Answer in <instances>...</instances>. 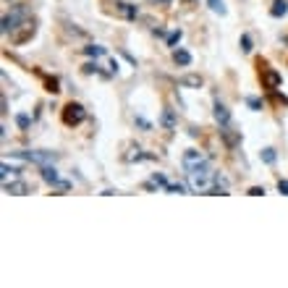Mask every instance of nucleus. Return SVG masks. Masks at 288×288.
Masks as SVG:
<instances>
[{
    "mask_svg": "<svg viewBox=\"0 0 288 288\" xmlns=\"http://www.w3.org/2000/svg\"><path fill=\"white\" fill-rule=\"evenodd\" d=\"M186 178H189V189L197 191V194H210V191L226 194V189H220L217 173H212L210 165H199V168H194V170H186Z\"/></svg>",
    "mask_w": 288,
    "mask_h": 288,
    "instance_id": "1",
    "label": "nucleus"
},
{
    "mask_svg": "<svg viewBox=\"0 0 288 288\" xmlns=\"http://www.w3.org/2000/svg\"><path fill=\"white\" fill-rule=\"evenodd\" d=\"M24 18H27V8H24V5H16L11 14L3 16V34H11L14 29H18L24 24Z\"/></svg>",
    "mask_w": 288,
    "mask_h": 288,
    "instance_id": "2",
    "label": "nucleus"
},
{
    "mask_svg": "<svg viewBox=\"0 0 288 288\" xmlns=\"http://www.w3.org/2000/svg\"><path fill=\"white\" fill-rule=\"evenodd\" d=\"M14 157L29 160V163H37V165H53L58 160L55 152H14Z\"/></svg>",
    "mask_w": 288,
    "mask_h": 288,
    "instance_id": "3",
    "label": "nucleus"
},
{
    "mask_svg": "<svg viewBox=\"0 0 288 288\" xmlns=\"http://www.w3.org/2000/svg\"><path fill=\"white\" fill-rule=\"evenodd\" d=\"M84 118H87V110L81 105H76V102L66 105V110H63V121H66V126H79Z\"/></svg>",
    "mask_w": 288,
    "mask_h": 288,
    "instance_id": "4",
    "label": "nucleus"
},
{
    "mask_svg": "<svg viewBox=\"0 0 288 288\" xmlns=\"http://www.w3.org/2000/svg\"><path fill=\"white\" fill-rule=\"evenodd\" d=\"M199 165H207V157L199 150H186L183 152V170H194Z\"/></svg>",
    "mask_w": 288,
    "mask_h": 288,
    "instance_id": "5",
    "label": "nucleus"
},
{
    "mask_svg": "<svg viewBox=\"0 0 288 288\" xmlns=\"http://www.w3.org/2000/svg\"><path fill=\"white\" fill-rule=\"evenodd\" d=\"M40 170H42V178L47 183H53V186L61 189V191H68V183L61 181V176H58V170L53 168V165H40Z\"/></svg>",
    "mask_w": 288,
    "mask_h": 288,
    "instance_id": "6",
    "label": "nucleus"
},
{
    "mask_svg": "<svg viewBox=\"0 0 288 288\" xmlns=\"http://www.w3.org/2000/svg\"><path fill=\"white\" fill-rule=\"evenodd\" d=\"M215 121L220 123V129H223V126H230V110L223 105L220 100H215Z\"/></svg>",
    "mask_w": 288,
    "mask_h": 288,
    "instance_id": "7",
    "label": "nucleus"
},
{
    "mask_svg": "<svg viewBox=\"0 0 288 288\" xmlns=\"http://www.w3.org/2000/svg\"><path fill=\"white\" fill-rule=\"evenodd\" d=\"M31 34H34V21H27L24 24V31H11V42L21 45V42H27Z\"/></svg>",
    "mask_w": 288,
    "mask_h": 288,
    "instance_id": "8",
    "label": "nucleus"
},
{
    "mask_svg": "<svg viewBox=\"0 0 288 288\" xmlns=\"http://www.w3.org/2000/svg\"><path fill=\"white\" fill-rule=\"evenodd\" d=\"M3 191H5V194H14V197H21V194H27V191H29V186H27V183H21V181H5Z\"/></svg>",
    "mask_w": 288,
    "mask_h": 288,
    "instance_id": "9",
    "label": "nucleus"
},
{
    "mask_svg": "<svg viewBox=\"0 0 288 288\" xmlns=\"http://www.w3.org/2000/svg\"><path fill=\"white\" fill-rule=\"evenodd\" d=\"M115 14L123 16V18H136L139 16V8L131 3H115Z\"/></svg>",
    "mask_w": 288,
    "mask_h": 288,
    "instance_id": "10",
    "label": "nucleus"
},
{
    "mask_svg": "<svg viewBox=\"0 0 288 288\" xmlns=\"http://www.w3.org/2000/svg\"><path fill=\"white\" fill-rule=\"evenodd\" d=\"M220 134H223V139H226V144H228V147H239V142H241V134H236L233 129H230V126H223Z\"/></svg>",
    "mask_w": 288,
    "mask_h": 288,
    "instance_id": "11",
    "label": "nucleus"
},
{
    "mask_svg": "<svg viewBox=\"0 0 288 288\" xmlns=\"http://www.w3.org/2000/svg\"><path fill=\"white\" fill-rule=\"evenodd\" d=\"M262 81H265V87H267V89H278V87H280V74L270 68V71H265Z\"/></svg>",
    "mask_w": 288,
    "mask_h": 288,
    "instance_id": "12",
    "label": "nucleus"
},
{
    "mask_svg": "<svg viewBox=\"0 0 288 288\" xmlns=\"http://www.w3.org/2000/svg\"><path fill=\"white\" fill-rule=\"evenodd\" d=\"M160 123H163V129L173 131V129H176V113H173L170 107H165V110H163V118H160Z\"/></svg>",
    "mask_w": 288,
    "mask_h": 288,
    "instance_id": "13",
    "label": "nucleus"
},
{
    "mask_svg": "<svg viewBox=\"0 0 288 288\" xmlns=\"http://www.w3.org/2000/svg\"><path fill=\"white\" fill-rule=\"evenodd\" d=\"M270 14H273L275 18L286 16V14H288V0H275V3H273V8H270Z\"/></svg>",
    "mask_w": 288,
    "mask_h": 288,
    "instance_id": "14",
    "label": "nucleus"
},
{
    "mask_svg": "<svg viewBox=\"0 0 288 288\" xmlns=\"http://www.w3.org/2000/svg\"><path fill=\"white\" fill-rule=\"evenodd\" d=\"M173 61H176L178 66H189V63H191V55L186 53V50L178 47V50H173Z\"/></svg>",
    "mask_w": 288,
    "mask_h": 288,
    "instance_id": "15",
    "label": "nucleus"
},
{
    "mask_svg": "<svg viewBox=\"0 0 288 288\" xmlns=\"http://www.w3.org/2000/svg\"><path fill=\"white\" fill-rule=\"evenodd\" d=\"M18 173H21V170H18V168H11L8 163H3V168H0V176H3V183L8 181V178H16Z\"/></svg>",
    "mask_w": 288,
    "mask_h": 288,
    "instance_id": "16",
    "label": "nucleus"
},
{
    "mask_svg": "<svg viewBox=\"0 0 288 288\" xmlns=\"http://www.w3.org/2000/svg\"><path fill=\"white\" fill-rule=\"evenodd\" d=\"M155 186H165V189H168V178H165L163 173H155V176H152V181L147 183V189H155Z\"/></svg>",
    "mask_w": 288,
    "mask_h": 288,
    "instance_id": "17",
    "label": "nucleus"
},
{
    "mask_svg": "<svg viewBox=\"0 0 288 288\" xmlns=\"http://www.w3.org/2000/svg\"><path fill=\"white\" fill-rule=\"evenodd\" d=\"M183 87H202V76H181Z\"/></svg>",
    "mask_w": 288,
    "mask_h": 288,
    "instance_id": "18",
    "label": "nucleus"
},
{
    "mask_svg": "<svg viewBox=\"0 0 288 288\" xmlns=\"http://www.w3.org/2000/svg\"><path fill=\"white\" fill-rule=\"evenodd\" d=\"M84 53L89 58H100V55H105V47H100V45H89V47H84Z\"/></svg>",
    "mask_w": 288,
    "mask_h": 288,
    "instance_id": "19",
    "label": "nucleus"
},
{
    "mask_svg": "<svg viewBox=\"0 0 288 288\" xmlns=\"http://www.w3.org/2000/svg\"><path fill=\"white\" fill-rule=\"evenodd\" d=\"M275 157H278V155H275L273 147H265V150H262V160H265L267 165H273V163H275Z\"/></svg>",
    "mask_w": 288,
    "mask_h": 288,
    "instance_id": "20",
    "label": "nucleus"
},
{
    "mask_svg": "<svg viewBox=\"0 0 288 288\" xmlns=\"http://www.w3.org/2000/svg\"><path fill=\"white\" fill-rule=\"evenodd\" d=\"M207 3H210V8H212L215 14L226 16V5H223V0H207Z\"/></svg>",
    "mask_w": 288,
    "mask_h": 288,
    "instance_id": "21",
    "label": "nucleus"
},
{
    "mask_svg": "<svg viewBox=\"0 0 288 288\" xmlns=\"http://www.w3.org/2000/svg\"><path fill=\"white\" fill-rule=\"evenodd\" d=\"M241 50H244V53L252 50V37H249V34H241Z\"/></svg>",
    "mask_w": 288,
    "mask_h": 288,
    "instance_id": "22",
    "label": "nucleus"
},
{
    "mask_svg": "<svg viewBox=\"0 0 288 288\" xmlns=\"http://www.w3.org/2000/svg\"><path fill=\"white\" fill-rule=\"evenodd\" d=\"M16 123L21 126V129H29L31 121H29V115H24V113H21V115H16Z\"/></svg>",
    "mask_w": 288,
    "mask_h": 288,
    "instance_id": "23",
    "label": "nucleus"
},
{
    "mask_svg": "<svg viewBox=\"0 0 288 288\" xmlns=\"http://www.w3.org/2000/svg\"><path fill=\"white\" fill-rule=\"evenodd\" d=\"M168 191H170V194H183L186 189H183L181 183H168Z\"/></svg>",
    "mask_w": 288,
    "mask_h": 288,
    "instance_id": "24",
    "label": "nucleus"
},
{
    "mask_svg": "<svg viewBox=\"0 0 288 288\" xmlns=\"http://www.w3.org/2000/svg\"><path fill=\"white\" fill-rule=\"evenodd\" d=\"M278 191L288 197V181H286V178H280V181H278Z\"/></svg>",
    "mask_w": 288,
    "mask_h": 288,
    "instance_id": "25",
    "label": "nucleus"
},
{
    "mask_svg": "<svg viewBox=\"0 0 288 288\" xmlns=\"http://www.w3.org/2000/svg\"><path fill=\"white\" fill-rule=\"evenodd\" d=\"M178 40H181V31H173V34L168 37V45L173 47V45H178Z\"/></svg>",
    "mask_w": 288,
    "mask_h": 288,
    "instance_id": "26",
    "label": "nucleus"
},
{
    "mask_svg": "<svg viewBox=\"0 0 288 288\" xmlns=\"http://www.w3.org/2000/svg\"><path fill=\"white\" fill-rule=\"evenodd\" d=\"M249 107H252V110H259V107H262V102H259L257 97H249Z\"/></svg>",
    "mask_w": 288,
    "mask_h": 288,
    "instance_id": "27",
    "label": "nucleus"
},
{
    "mask_svg": "<svg viewBox=\"0 0 288 288\" xmlns=\"http://www.w3.org/2000/svg\"><path fill=\"white\" fill-rule=\"evenodd\" d=\"M136 126H142V129H144V131H150V129H152V126H150V123H147V121L142 118V115H139V118H136Z\"/></svg>",
    "mask_w": 288,
    "mask_h": 288,
    "instance_id": "28",
    "label": "nucleus"
},
{
    "mask_svg": "<svg viewBox=\"0 0 288 288\" xmlns=\"http://www.w3.org/2000/svg\"><path fill=\"white\" fill-rule=\"evenodd\" d=\"M249 194H252V197H262V194H265V189H259V186H252V189H249Z\"/></svg>",
    "mask_w": 288,
    "mask_h": 288,
    "instance_id": "29",
    "label": "nucleus"
},
{
    "mask_svg": "<svg viewBox=\"0 0 288 288\" xmlns=\"http://www.w3.org/2000/svg\"><path fill=\"white\" fill-rule=\"evenodd\" d=\"M150 3H155V5H165V3H170V0H150Z\"/></svg>",
    "mask_w": 288,
    "mask_h": 288,
    "instance_id": "30",
    "label": "nucleus"
},
{
    "mask_svg": "<svg viewBox=\"0 0 288 288\" xmlns=\"http://www.w3.org/2000/svg\"><path fill=\"white\" fill-rule=\"evenodd\" d=\"M186 3H197V0H186Z\"/></svg>",
    "mask_w": 288,
    "mask_h": 288,
    "instance_id": "31",
    "label": "nucleus"
}]
</instances>
